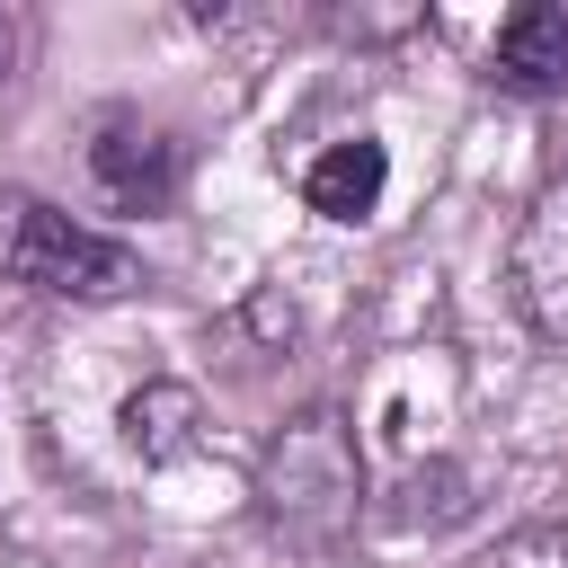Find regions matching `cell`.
<instances>
[{
    "label": "cell",
    "mask_w": 568,
    "mask_h": 568,
    "mask_svg": "<svg viewBox=\"0 0 568 568\" xmlns=\"http://www.w3.org/2000/svg\"><path fill=\"white\" fill-rule=\"evenodd\" d=\"M0 275L18 293H44V302H115L142 284V257L124 240L71 222L36 186H0Z\"/></svg>",
    "instance_id": "6da1fadb"
},
{
    "label": "cell",
    "mask_w": 568,
    "mask_h": 568,
    "mask_svg": "<svg viewBox=\"0 0 568 568\" xmlns=\"http://www.w3.org/2000/svg\"><path fill=\"white\" fill-rule=\"evenodd\" d=\"M257 497H266V515L275 524H293V532H337L346 515H355V497H364V462H355V444H346V426L320 408V417H293L275 444H266V462H257Z\"/></svg>",
    "instance_id": "7a4b0ae2"
},
{
    "label": "cell",
    "mask_w": 568,
    "mask_h": 568,
    "mask_svg": "<svg viewBox=\"0 0 568 568\" xmlns=\"http://www.w3.org/2000/svg\"><path fill=\"white\" fill-rule=\"evenodd\" d=\"M506 302L532 337L568 346V169L541 178V195L524 204V222L506 240Z\"/></svg>",
    "instance_id": "3957f363"
},
{
    "label": "cell",
    "mask_w": 568,
    "mask_h": 568,
    "mask_svg": "<svg viewBox=\"0 0 568 568\" xmlns=\"http://www.w3.org/2000/svg\"><path fill=\"white\" fill-rule=\"evenodd\" d=\"M89 169H98L106 204H124V213H160L178 195V142L142 115H106L89 142Z\"/></svg>",
    "instance_id": "277c9868"
},
{
    "label": "cell",
    "mask_w": 568,
    "mask_h": 568,
    "mask_svg": "<svg viewBox=\"0 0 568 568\" xmlns=\"http://www.w3.org/2000/svg\"><path fill=\"white\" fill-rule=\"evenodd\" d=\"M488 80L515 98H568V9L559 0H524L497 18L488 44Z\"/></svg>",
    "instance_id": "5b68a950"
},
{
    "label": "cell",
    "mask_w": 568,
    "mask_h": 568,
    "mask_svg": "<svg viewBox=\"0 0 568 568\" xmlns=\"http://www.w3.org/2000/svg\"><path fill=\"white\" fill-rule=\"evenodd\" d=\"M382 186H390V151H382L373 133H346V142H328V151L302 169V204H311L320 222H364V213H382Z\"/></svg>",
    "instance_id": "8992f818"
},
{
    "label": "cell",
    "mask_w": 568,
    "mask_h": 568,
    "mask_svg": "<svg viewBox=\"0 0 568 568\" xmlns=\"http://www.w3.org/2000/svg\"><path fill=\"white\" fill-rule=\"evenodd\" d=\"M186 426H195V390H178V382H151V390L124 399V444H133L142 462L186 453Z\"/></svg>",
    "instance_id": "52a82bcc"
},
{
    "label": "cell",
    "mask_w": 568,
    "mask_h": 568,
    "mask_svg": "<svg viewBox=\"0 0 568 568\" xmlns=\"http://www.w3.org/2000/svg\"><path fill=\"white\" fill-rule=\"evenodd\" d=\"M479 568H568V515H550V524H524V532H506Z\"/></svg>",
    "instance_id": "ba28073f"
},
{
    "label": "cell",
    "mask_w": 568,
    "mask_h": 568,
    "mask_svg": "<svg viewBox=\"0 0 568 568\" xmlns=\"http://www.w3.org/2000/svg\"><path fill=\"white\" fill-rule=\"evenodd\" d=\"M0 80H9V27H0Z\"/></svg>",
    "instance_id": "9c48e42d"
}]
</instances>
